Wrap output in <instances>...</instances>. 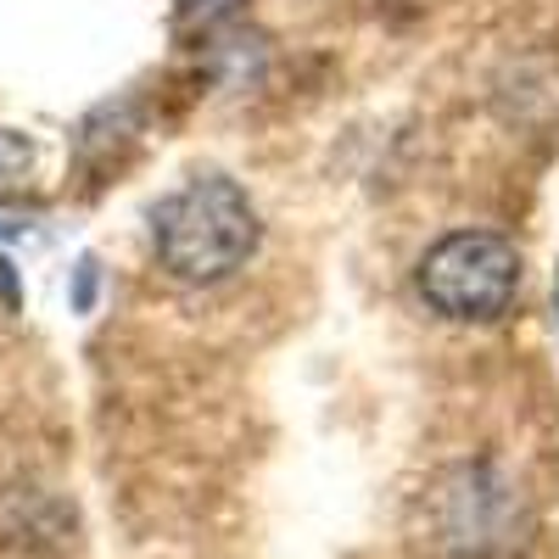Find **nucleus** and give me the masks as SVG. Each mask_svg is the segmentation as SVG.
Instances as JSON below:
<instances>
[{"mask_svg":"<svg viewBox=\"0 0 559 559\" xmlns=\"http://www.w3.org/2000/svg\"><path fill=\"white\" fill-rule=\"evenodd\" d=\"M258 252V213L236 179L202 174L157 207V258L185 286L229 280Z\"/></svg>","mask_w":559,"mask_h":559,"instance_id":"1","label":"nucleus"},{"mask_svg":"<svg viewBox=\"0 0 559 559\" xmlns=\"http://www.w3.org/2000/svg\"><path fill=\"white\" fill-rule=\"evenodd\" d=\"M414 280L442 319H503L521 297V252L492 229H453L419 258Z\"/></svg>","mask_w":559,"mask_h":559,"instance_id":"2","label":"nucleus"},{"mask_svg":"<svg viewBox=\"0 0 559 559\" xmlns=\"http://www.w3.org/2000/svg\"><path fill=\"white\" fill-rule=\"evenodd\" d=\"M28 168H34V146L17 129H0V197H12L28 179Z\"/></svg>","mask_w":559,"mask_h":559,"instance_id":"3","label":"nucleus"},{"mask_svg":"<svg viewBox=\"0 0 559 559\" xmlns=\"http://www.w3.org/2000/svg\"><path fill=\"white\" fill-rule=\"evenodd\" d=\"M179 7H185V12H224L229 0H179Z\"/></svg>","mask_w":559,"mask_h":559,"instance_id":"4","label":"nucleus"}]
</instances>
